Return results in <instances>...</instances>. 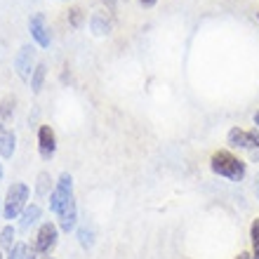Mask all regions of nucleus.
Segmentation results:
<instances>
[{"label":"nucleus","instance_id":"1","mask_svg":"<svg viewBox=\"0 0 259 259\" xmlns=\"http://www.w3.org/2000/svg\"><path fill=\"white\" fill-rule=\"evenodd\" d=\"M50 210L57 214L62 231H73L78 224V205L73 196V177L68 172H62L55 184V191L50 196Z\"/></svg>","mask_w":259,"mask_h":259},{"label":"nucleus","instance_id":"2","mask_svg":"<svg viewBox=\"0 0 259 259\" xmlns=\"http://www.w3.org/2000/svg\"><path fill=\"white\" fill-rule=\"evenodd\" d=\"M210 167H212L214 175L231 179V182H240V179L245 177V172H247L245 163H243L238 156H233L231 151H224V149H219V151L212 153Z\"/></svg>","mask_w":259,"mask_h":259},{"label":"nucleus","instance_id":"3","mask_svg":"<svg viewBox=\"0 0 259 259\" xmlns=\"http://www.w3.org/2000/svg\"><path fill=\"white\" fill-rule=\"evenodd\" d=\"M28 186L24 182H14L10 184L5 198H3V217L5 219H17L21 217V212L26 210V200H28Z\"/></svg>","mask_w":259,"mask_h":259},{"label":"nucleus","instance_id":"4","mask_svg":"<svg viewBox=\"0 0 259 259\" xmlns=\"http://www.w3.org/2000/svg\"><path fill=\"white\" fill-rule=\"evenodd\" d=\"M57 238H59V226H55L52 222L40 224L38 236H35V240H33V245H35V250H38V254H40V257H45V254L52 252V250L57 247Z\"/></svg>","mask_w":259,"mask_h":259},{"label":"nucleus","instance_id":"5","mask_svg":"<svg viewBox=\"0 0 259 259\" xmlns=\"http://www.w3.org/2000/svg\"><path fill=\"white\" fill-rule=\"evenodd\" d=\"M229 144L233 149H247V151H259V130H243L233 127L226 135Z\"/></svg>","mask_w":259,"mask_h":259},{"label":"nucleus","instance_id":"6","mask_svg":"<svg viewBox=\"0 0 259 259\" xmlns=\"http://www.w3.org/2000/svg\"><path fill=\"white\" fill-rule=\"evenodd\" d=\"M35 50L31 45H24V48L17 52L14 57V68H17V75H19L21 80H28L31 82V75L35 71Z\"/></svg>","mask_w":259,"mask_h":259},{"label":"nucleus","instance_id":"7","mask_svg":"<svg viewBox=\"0 0 259 259\" xmlns=\"http://www.w3.org/2000/svg\"><path fill=\"white\" fill-rule=\"evenodd\" d=\"M28 31H31V38L35 40L38 48H50V28H48V21H45V14L42 12H35L28 19Z\"/></svg>","mask_w":259,"mask_h":259},{"label":"nucleus","instance_id":"8","mask_svg":"<svg viewBox=\"0 0 259 259\" xmlns=\"http://www.w3.org/2000/svg\"><path fill=\"white\" fill-rule=\"evenodd\" d=\"M38 153L42 160H52L57 153V135L50 125H40L38 130Z\"/></svg>","mask_w":259,"mask_h":259},{"label":"nucleus","instance_id":"9","mask_svg":"<svg viewBox=\"0 0 259 259\" xmlns=\"http://www.w3.org/2000/svg\"><path fill=\"white\" fill-rule=\"evenodd\" d=\"M14 149H17V135H14V130L12 127L0 130V158L10 160L14 156Z\"/></svg>","mask_w":259,"mask_h":259},{"label":"nucleus","instance_id":"10","mask_svg":"<svg viewBox=\"0 0 259 259\" xmlns=\"http://www.w3.org/2000/svg\"><path fill=\"white\" fill-rule=\"evenodd\" d=\"M14 111H17V99H14L12 95H7L5 99L0 102V130H5L12 125Z\"/></svg>","mask_w":259,"mask_h":259},{"label":"nucleus","instance_id":"11","mask_svg":"<svg viewBox=\"0 0 259 259\" xmlns=\"http://www.w3.org/2000/svg\"><path fill=\"white\" fill-rule=\"evenodd\" d=\"M40 205H35V203H31V205H26V210L21 212V222H19V229L21 231H28L31 226L40 219Z\"/></svg>","mask_w":259,"mask_h":259},{"label":"nucleus","instance_id":"12","mask_svg":"<svg viewBox=\"0 0 259 259\" xmlns=\"http://www.w3.org/2000/svg\"><path fill=\"white\" fill-rule=\"evenodd\" d=\"M52 191H55V186H52L50 172H40L38 179H35V193H38V198H50Z\"/></svg>","mask_w":259,"mask_h":259},{"label":"nucleus","instance_id":"13","mask_svg":"<svg viewBox=\"0 0 259 259\" xmlns=\"http://www.w3.org/2000/svg\"><path fill=\"white\" fill-rule=\"evenodd\" d=\"M45 75H48V66L45 64H35V71H33V75H31V90H33L35 95L42 90V82H45Z\"/></svg>","mask_w":259,"mask_h":259},{"label":"nucleus","instance_id":"14","mask_svg":"<svg viewBox=\"0 0 259 259\" xmlns=\"http://www.w3.org/2000/svg\"><path fill=\"white\" fill-rule=\"evenodd\" d=\"M14 245H17V240H14V229H12V224H10V226H5V229L0 231V247L10 252Z\"/></svg>","mask_w":259,"mask_h":259},{"label":"nucleus","instance_id":"15","mask_svg":"<svg viewBox=\"0 0 259 259\" xmlns=\"http://www.w3.org/2000/svg\"><path fill=\"white\" fill-rule=\"evenodd\" d=\"M250 240H252V254H250V259H259V217L250 226Z\"/></svg>","mask_w":259,"mask_h":259},{"label":"nucleus","instance_id":"16","mask_svg":"<svg viewBox=\"0 0 259 259\" xmlns=\"http://www.w3.org/2000/svg\"><path fill=\"white\" fill-rule=\"evenodd\" d=\"M90 24H92V31H95L97 35H102V33H109V21L104 19V14H95V17H92V21H90Z\"/></svg>","mask_w":259,"mask_h":259},{"label":"nucleus","instance_id":"17","mask_svg":"<svg viewBox=\"0 0 259 259\" xmlns=\"http://www.w3.org/2000/svg\"><path fill=\"white\" fill-rule=\"evenodd\" d=\"M78 240H80V245L85 247V250H90V247L95 245V233H92V229L82 226L80 231H78Z\"/></svg>","mask_w":259,"mask_h":259},{"label":"nucleus","instance_id":"18","mask_svg":"<svg viewBox=\"0 0 259 259\" xmlns=\"http://www.w3.org/2000/svg\"><path fill=\"white\" fill-rule=\"evenodd\" d=\"M68 24L73 28H80V24H82V10L80 7H73L71 12H68Z\"/></svg>","mask_w":259,"mask_h":259},{"label":"nucleus","instance_id":"19","mask_svg":"<svg viewBox=\"0 0 259 259\" xmlns=\"http://www.w3.org/2000/svg\"><path fill=\"white\" fill-rule=\"evenodd\" d=\"M40 254H38V250H35V245H26L24 243V254H21V259H38Z\"/></svg>","mask_w":259,"mask_h":259},{"label":"nucleus","instance_id":"20","mask_svg":"<svg viewBox=\"0 0 259 259\" xmlns=\"http://www.w3.org/2000/svg\"><path fill=\"white\" fill-rule=\"evenodd\" d=\"M21 254H24V243H17V245L7 252V259H21Z\"/></svg>","mask_w":259,"mask_h":259},{"label":"nucleus","instance_id":"21","mask_svg":"<svg viewBox=\"0 0 259 259\" xmlns=\"http://www.w3.org/2000/svg\"><path fill=\"white\" fill-rule=\"evenodd\" d=\"M156 3H158V0H139V5H142V7H153Z\"/></svg>","mask_w":259,"mask_h":259},{"label":"nucleus","instance_id":"22","mask_svg":"<svg viewBox=\"0 0 259 259\" xmlns=\"http://www.w3.org/2000/svg\"><path fill=\"white\" fill-rule=\"evenodd\" d=\"M236 259H250V254H247V252H240V254H238V257H236Z\"/></svg>","mask_w":259,"mask_h":259},{"label":"nucleus","instance_id":"23","mask_svg":"<svg viewBox=\"0 0 259 259\" xmlns=\"http://www.w3.org/2000/svg\"><path fill=\"white\" fill-rule=\"evenodd\" d=\"M254 125H257V127H259V111H257V113H254Z\"/></svg>","mask_w":259,"mask_h":259},{"label":"nucleus","instance_id":"24","mask_svg":"<svg viewBox=\"0 0 259 259\" xmlns=\"http://www.w3.org/2000/svg\"><path fill=\"white\" fill-rule=\"evenodd\" d=\"M0 217H3V198H0Z\"/></svg>","mask_w":259,"mask_h":259},{"label":"nucleus","instance_id":"25","mask_svg":"<svg viewBox=\"0 0 259 259\" xmlns=\"http://www.w3.org/2000/svg\"><path fill=\"white\" fill-rule=\"evenodd\" d=\"M0 182H3V163H0Z\"/></svg>","mask_w":259,"mask_h":259},{"label":"nucleus","instance_id":"26","mask_svg":"<svg viewBox=\"0 0 259 259\" xmlns=\"http://www.w3.org/2000/svg\"><path fill=\"white\" fill-rule=\"evenodd\" d=\"M254 160H259V151H254Z\"/></svg>","mask_w":259,"mask_h":259},{"label":"nucleus","instance_id":"27","mask_svg":"<svg viewBox=\"0 0 259 259\" xmlns=\"http://www.w3.org/2000/svg\"><path fill=\"white\" fill-rule=\"evenodd\" d=\"M257 196H259V175H257Z\"/></svg>","mask_w":259,"mask_h":259},{"label":"nucleus","instance_id":"28","mask_svg":"<svg viewBox=\"0 0 259 259\" xmlns=\"http://www.w3.org/2000/svg\"><path fill=\"white\" fill-rule=\"evenodd\" d=\"M0 259H5V257H3V252H0Z\"/></svg>","mask_w":259,"mask_h":259},{"label":"nucleus","instance_id":"29","mask_svg":"<svg viewBox=\"0 0 259 259\" xmlns=\"http://www.w3.org/2000/svg\"><path fill=\"white\" fill-rule=\"evenodd\" d=\"M257 17H259V12H257Z\"/></svg>","mask_w":259,"mask_h":259}]
</instances>
